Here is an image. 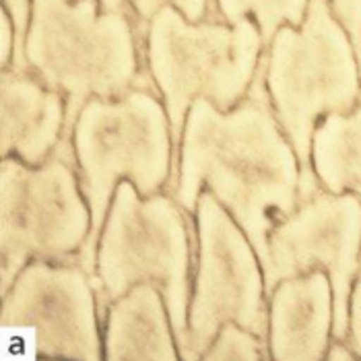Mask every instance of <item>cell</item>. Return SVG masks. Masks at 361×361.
Wrapping results in <instances>:
<instances>
[{"label": "cell", "instance_id": "5b68a950", "mask_svg": "<svg viewBox=\"0 0 361 361\" xmlns=\"http://www.w3.org/2000/svg\"><path fill=\"white\" fill-rule=\"evenodd\" d=\"M190 217L171 195L157 192L142 198L130 180L116 188L104 223L93 285L104 322L111 302L137 283H153L164 293L176 343L188 345V307L192 298Z\"/></svg>", "mask_w": 361, "mask_h": 361}, {"label": "cell", "instance_id": "5bb4252c", "mask_svg": "<svg viewBox=\"0 0 361 361\" xmlns=\"http://www.w3.org/2000/svg\"><path fill=\"white\" fill-rule=\"evenodd\" d=\"M312 171L324 190L361 200V97L351 111L320 120L312 137Z\"/></svg>", "mask_w": 361, "mask_h": 361}, {"label": "cell", "instance_id": "ac0fdd59", "mask_svg": "<svg viewBox=\"0 0 361 361\" xmlns=\"http://www.w3.org/2000/svg\"><path fill=\"white\" fill-rule=\"evenodd\" d=\"M2 6L8 11V15L15 23V29H17V52H15V60H13V68L27 71L23 48H25L29 17H31V0H2Z\"/></svg>", "mask_w": 361, "mask_h": 361}, {"label": "cell", "instance_id": "7c38bea8", "mask_svg": "<svg viewBox=\"0 0 361 361\" xmlns=\"http://www.w3.org/2000/svg\"><path fill=\"white\" fill-rule=\"evenodd\" d=\"M66 97L33 73L2 68L0 75V155L27 166L48 161L64 139Z\"/></svg>", "mask_w": 361, "mask_h": 361}, {"label": "cell", "instance_id": "30bf717a", "mask_svg": "<svg viewBox=\"0 0 361 361\" xmlns=\"http://www.w3.org/2000/svg\"><path fill=\"white\" fill-rule=\"evenodd\" d=\"M322 269L334 293L333 338L349 331V298L361 269V200L353 192L333 195L320 184L300 195L298 207L269 233L264 271L267 295L281 281Z\"/></svg>", "mask_w": 361, "mask_h": 361}, {"label": "cell", "instance_id": "7a4b0ae2", "mask_svg": "<svg viewBox=\"0 0 361 361\" xmlns=\"http://www.w3.org/2000/svg\"><path fill=\"white\" fill-rule=\"evenodd\" d=\"M71 145L91 209V231L77 260L93 279L97 242L120 182L130 180L142 198L169 186L173 139L166 106L145 87L114 99L93 97L77 116Z\"/></svg>", "mask_w": 361, "mask_h": 361}, {"label": "cell", "instance_id": "ba28073f", "mask_svg": "<svg viewBox=\"0 0 361 361\" xmlns=\"http://www.w3.org/2000/svg\"><path fill=\"white\" fill-rule=\"evenodd\" d=\"M97 291L79 260H31L2 295V360H104Z\"/></svg>", "mask_w": 361, "mask_h": 361}, {"label": "cell", "instance_id": "8992f818", "mask_svg": "<svg viewBox=\"0 0 361 361\" xmlns=\"http://www.w3.org/2000/svg\"><path fill=\"white\" fill-rule=\"evenodd\" d=\"M145 64L167 110L173 151L178 153L186 116L196 99L217 110L235 108L250 91L264 52L260 29L240 23H190L166 6L142 35Z\"/></svg>", "mask_w": 361, "mask_h": 361}, {"label": "cell", "instance_id": "d6986e66", "mask_svg": "<svg viewBox=\"0 0 361 361\" xmlns=\"http://www.w3.org/2000/svg\"><path fill=\"white\" fill-rule=\"evenodd\" d=\"M333 15L347 29L361 68V0H329Z\"/></svg>", "mask_w": 361, "mask_h": 361}, {"label": "cell", "instance_id": "4fadbf2b", "mask_svg": "<svg viewBox=\"0 0 361 361\" xmlns=\"http://www.w3.org/2000/svg\"><path fill=\"white\" fill-rule=\"evenodd\" d=\"M106 361H176L180 349L164 293L153 283H137L104 314Z\"/></svg>", "mask_w": 361, "mask_h": 361}, {"label": "cell", "instance_id": "277c9868", "mask_svg": "<svg viewBox=\"0 0 361 361\" xmlns=\"http://www.w3.org/2000/svg\"><path fill=\"white\" fill-rule=\"evenodd\" d=\"M137 23L128 13H104L99 0H31L25 64L66 97L64 139L93 99H114L139 81Z\"/></svg>", "mask_w": 361, "mask_h": 361}, {"label": "cell", "instance_id": "9c48e42d", "mask_svg": "<svg viewBox=\"0 0 361 361\" xmlns=\"http://www.w3.org/2000/svg\"><path fill=\"white\" fill-rule=\"evenodd\" d=\"M195 227L196 271L182 360H200L225 322H238L267 341L264 271L246 231L209 190L198 196Z\"/></svg>", "mask_w": 361, "mask_h": 361}, {"label": "cell", "instance_id": "52a82bcc", "mask_svg": "<svg viewBox=\"0 0 361 361\" xmlns=\"http://www.w3.org/2000/svg\"><path fill=\"white\" fill-rule=\"evenodd\" d=\"M91 231L71 140L42 166L17 157L0 164V295L31 260H71Z\"/></svg>", "mask_w": 361, "mask_h": 361}, {"label": "cell", "instance_id": "6da1fadb", "mask_svg": "<svg viewBox=\"0 0 361 361\" xmlns=\"http://www.w3.org/2000/svg\"><path fill=\"white\" fill-rule=\"evenodd\" d=\"M173 167L167 195L195 215L198 196L209 190L246 231L264 269L271 229L300 202L302 166L279 126L260 71L229 111L196 99Z\"/></svg>", "mask_w": 361, "mask_h": 361}, {"label": "cell", "instance_id": "2e32d148", "mask_svg": "<svg viewBox=\"0 0 361 361\" xmlns=\"http://www.w3.org/2000/svg\"><path fill=\"white\" fill-rule=\"evenodd\" d=\"M202 361H262L271 360L269 343L238 322H225L213 343L200 355Z\"/></svg>", "mask_w": 361, "mask_h": 361}, {"label": "cell", "instance_id": "9a60e30c", "mask_svg": "<svg viewBox=\"0 0 361 361\" xmlns=\"http://www.w3.org/2000/svg\"><path fill=\"white\" fill-rule=\"evenodd\" d=\"M225 23L233 25L252 19L260 29L264 50L283 25L300 27L306 19L310 0H215Z\"/></svg>", "mask_w": 361, "mask_h": 361}, {"label": "cell", "instance_id": "44dd1931", "mask_svg": "<svg viewBox=\"0 0 361 361\" xmlns=\"http://www.w3.org/2000/svg\"><path fill=\"white\" fill-rule=\"evenodd\" d=\"M17 52V29L8 15V11L2 6L0 13V66L11 68Z\"/></svg>", "mask_w": 361, "mask_h": 361}, {"label": "cell", "instance_id": "8fae6325", "mask_svg": "<svg viewBox=\"0 0 361 361\" xmlns=\"http://www.w3.org/2000/svg\"><path fill=\"white\" fill-rule=\"evenodd\" d=\"M334 293L326 271L281 281L269 295V353L275 361H320L333 343Z\"/></svg>", "mask_w": 361, "mask_h": 361}, {"label": "cell", "instance_id": "3957f363", "mask_svg": "<svg viewBox=\"0 0 361 361\" xmlns=\"http://www.w3.org/2000/svg\"><path fill=\"white\" fill-rule=\"evenodd\" d=\"M258 71L279 126L300 159V195L310 192L318 186L312 171L316 126L331 114L351 111L361 97L360 60L329 0H310L300 27H279Z\"/></svg>", "mask_w": 361, "mask_h": 361}, {"label": "cell", "instance_id": "7402d4cb", "mask_svg": "<svg viewBox=\"0 0 361 361\" xmlns=\"http://www.w3.org/2000/svg\"><path fill=\"white\" fill-rule=\"evenodd\" d=\"M326 360L353 361V360H357V355H355V353H353V349L347 345V341H336V338H333V343H331V347H329V351H326Z\"/></svg>", "mask_w": 361, "mask_h": 361}, {"label": "cell", "instance_id": "e0dca14e", "mask_svg": "<svg viewBox=\"0 0 361 361\" xmlns=\"http://www.w3.org/2000/svg\"><path fill=\"white\" fill-rule=\"evenodd\" d=\"M99 6L104 13H128L142 35L166 6L178 8L190 23H202L209 13V0H99Z\"/></svg>", "mask_w": 361, "mask_h": 361}, {"label": "cell", "instance_id": "ffe728a7", "mask_svg": "<svg viewBox=\"0 0 361 361\" xmlns=\"http://www.w3.org/2000/svg\"><path fill=\"white\" fill-rule=\"evenodd\" d=\"M347 345L361 360V269L353 281L351 298H349V331H347Z\"/></svg>", "mask_w": 361, "mask_h": 361}]
</instances>
